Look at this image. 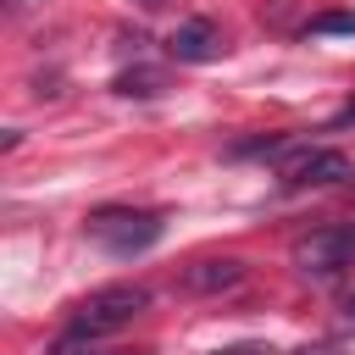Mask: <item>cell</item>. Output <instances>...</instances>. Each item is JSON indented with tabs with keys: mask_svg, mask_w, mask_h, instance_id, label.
<instances>
[{
	"mask_svg": "<svg viewBox=\"0 0 355 355\" xmlns=\"http://www.w3.org/2000/svg\"><path fill=\"white\" fill-rule=\"evenodd\" d=\"M161 72L155 67H133V72H116V94H139V100H150V94H161Z\"/></svg>",
	"mask_w": 355,
	"mask_h": 355,
	"instance_id": "52a82bcc",
	"label": "cell"
},
{
	"mask_svg": "<svg viewBox=\"0 0 355 355\" xmlns=\"http://www.w3.org/2000/svg\"><path fill=\"white\" fill-rule=\"evenodd\" d=\"M216 355H272V349H261V344H233V349H216Z\"/></svg>",
	"mask_w": 355,
	"mask_h": 355,
	"instance_id": "9c48e42d",
	"label": "cell"
},
{
	"mask_svg": "<svg viewBox=\"0 0 355 355\" xmlns=\"http://www.w3.org/2000/svg\"><path fill=\"white\" fill-rule=\"evenodd\" d=\"M166 50H172V61H216V55H222V33H216L211 17H189V22L166 39Z\"/></svg>",
	"mask_w": 355,
	"mask_h": 355,
	"instance_id": "5b68a950",
	"label": "cell"
},
{
	"mask_svg": "<svg viewBox=\"0 0 355 355\" xmlns=\"http://www.w3.org/2000/svg\"><path fill=\"white\" fill-rule=\"evenodd\" d=\"M311 33H355V11H327L311 22Z\"/></svg>",
	"mask_w": 355,
	"mask_h": 355,
	"instance_id": "ba28073f",
	"label": "cell"
},
{
	"mask_svg": "<svg viewBox=\"0 0 355 355\" xmlns=\"http://www.w3.org/2000/svg\"><path fill=\"white\" fill-rule=\"evenodd\" d=\"M233 283H244V261L239 255H211V261H194L183 272V288L189 294H222Z\"/></svg>",
	"mask_w": 355,
	"mask_h": 355,
	"instance_id": "8992f818",
	"label": "cell"
},
{
	"mask_svg": "<svg viewBox=\"0 0 355 355\" xmlns=\"http://www.w3.org/2000/svg\"><path fill=\"white\" fill-rule=\"evenodd\" d=\"M72 355H105V349H94V344H89V349H72Z\"/></svg>",
	"mask_w": 355,
	"mask_h": 355,
	"instance_id": "8fae6325",
	"label": "cell"
},
{
	"mask_svg": "<svg viewBox=\"0 0 355 355\" xmlns=\"http://www.w3.org/2000/svg\"><path fill=\"white\" fill-rule=\"evenodd\" d=\"M344 322H349V327H355V300H349V305H344Z\"/></svg>",
	"mask_w": 355,
	"mask_h": 355,
	"instance_id": "30bf717a",
	"label": "cell"
},
{
	"mask_svg": "<svg viewBox=\"0 0 355 355\" xmlns=\"http://www.w3.org/2000/svg\"><path fill=\"white\" fill-rule=\"evenodd\" d=\"M144 6H161V0H144Z\"/></svg>",
	"mask_w": 355,
	"mask_h": 355,
	"instance_id": "7c38bea8",
	"label": "cell"
},
{
	"mask_svg": "<svg viewBox=\"0 0 355 355\" xmlns=\"http://www.w3.org/2000/svg\"><path fill=\"white\" fill-rule=\"evenodd\" d=\"M144 305H150V288H139V283L94 288L83 305H72V316H67V327H61V338H55V355H72V349H83V344H100V338L133 327V316H144Z\"/></svg>",
	"mask_w": 355,
	"mask_h": 355,
	"instance_id": "6da1fadb",
	"label": "cell"
},
{
	"mask_svg": "<svg viewBox=\"0 0 355 355\" xmlns=\"http://www.w3.org/2000/svg\"><path fill=\"white\" fill-rule=\"evenodd\" d=\"M349 178H355V161L344 150H327V144H294V155L283 161L288 189H333V183H349Z\"/></svg>",
	"mask_w": 355,
	"mask_h": 355,
	"instance_id": "277c9868",
	"label": "cell"
},
{
	"mask_svg": "<svg viewBox=\"0 0 355 355\" xmlns=\"http://www.w3.org/2000/svg\"><path fill=\"white\" fill-rule=\"evenodd\" d=\"M83 233H89L105 255H144V250L166 233V222H161V211H150V205H100V211H89Z\"/></svg>",
	"mask_w": 355,
	"mask_h": 355,
	"instance_id": "7a4b0ae2",
	"label": "cell"
},
{
	"mask_svg": "<svg viewBox=\"0 0 355 355\" xmlns=\"http://www.w3.org/2000/svg\"><path fill=\"white\" fill-rule=\"evenodd\" d=\"M355 266V227L333 222V227H311L305 239H294V272L305 283H333Z\"/></svg>",
	"mask_w": 355,
	"mask_h": 355,
	"instance_id": "3957f363",
	"label": "cell"
}]
</instances>
